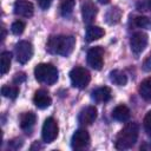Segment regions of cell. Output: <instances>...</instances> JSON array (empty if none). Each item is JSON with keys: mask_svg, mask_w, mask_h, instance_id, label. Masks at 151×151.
<instances>
[{"mask_svg": "<svg viewBox=\"0 0 151 151\" xmlns=\"http://www.w3.org/2000/svg\"><path fill=\"white\" fill-rule=\"evenodd\" d=\"M14 14L22 18H31L34 13V6L27 0H17L13 6Z\"/></svg>", "mask_w": 151, "mask_h": 151, "instance_id": "cell-10", "label": "cell"}, {"mask_svg": "<svg viewBox=\"0 0 151 151\" xmlns=\"http://www.w3.org/2000/svg\"><path fill=\"white\" fill-rule=\"evenodd\" d=\"M97 6L91 1V0H85L81 5V15H83V20L85 24L90 25L92 24V21L94 20L96 15H97Z\"/></svg>", "mask_w": 151, "mask_h": 151, "instance_id": "cell-11", "label": "cell"}, {"mask_svg": "<svg viewBox=\"0 0 151 151\" xmlns=\"http://www.w3.org/2000/svg\"><path fill=\"white\" fill-rule=\"evenodd\" d=\"M33 103L35 104V106L38 109H46L51 105L52 103V99L48 94L47 91L45 90H38L35 93H34V97H33Z\"/></svg>", "mask_w": 151, "mask_h": 151, "instance_id": "cell-13", "label": "cell"}, {"mask_svg": "<svg viewBox=\"0 0 151 151\" xmlns=\"http://www.w3.org/2000/svg\"><path fill=\"white\" fill-rule=\"evenodd\" d=\"M76 6L74 0H63L60 4V13L63 17H70L73 12V8Z\"/></svg>", "mask_w": 151, "mask_h": 151, "instance_id": "cell-22", "label": "cell"}, {"mask_svg": "<svg viewBox=\"0 0 151 151\" xmlns=\"http://www.w3.org/2000/svg\"><path fill=\"white\" fill-rule=\"evenodd\" d=\"M25 22L24 21H20V20H18V21H14L13 24H12V26H11V31H12V33L13 34H15V35H20L24 31H25Z\"/></svg>", "mask_w": 151, "mask_h": 151, "instance_id": "cell-24", "label": "cell"}, {"mask_svg": "<svg viewBox=\"0 0 151 151\" xmlns=\"http://www.w3.org/2000/svg\"><path fill=\"white\" fill-rule=\"evenodd\" d=\"M76 47V38L73 35H52L50 37L46 50L51 54L68 57Z\"/></svg>", "mask_w": 151, "mask_h": 151, "instance_id": "cell-1", "label": "cell"}, {"mask_svg": "<svg viewBox=\"0 0 151 151\" xmlns=\"http://www.w3.org/2000/svg\"><path fill=\"white\" fill-rule=\"evenodd\" d=\"M104 48L101 46L91 47L87 52V64L94 70H101L104 65Z\"/></svg>", "mask_w": 151, "mask_h": 151, "instance_id": "cell-7", "label": "cell"}, {"mask_svg": "<svg viewBox=\"0 0 151 151\" xmlns=\"http://www.w3.org/2000/svg\"><path fill=\"white\" fill-rule=\"evenodd\" d=\"M38 4H39L41 9H47L51 6L52 0H38Z\"/></svg>", "mask_w": 151, "mask_h": 151, "instance_id": "cell-29", "label": "cell"}, {"mask_svg": "<svg viewBox=\"0 0 151 151\" xmlns=\"http://www.w3.org/2000/svg\"><path fill=\"white\" fill-rule=\"evenodd\" d=\"M120 17H122L120 9L118 7H112L109 9V12L106 14V21L109 24H117L119 21Z\"/></svg>", "mask_w": 151, "mask_h": 151, "instance_id": "cell-23", "label": "cell"}, {"mask_svg": "<svg viewBox=\"0 0 151 151\" xmlns=\"http://www.w3.org/2000/svg\"><path fill=\"white\" fill-rule=\"evenodd\" d=\"M1 94L9 99H15L19 94V87L15 85H5L1 87Z\"/></svg>", "mask_w": 151, "mask_h": 151, "instance_id": "cell-21", "label": "cell"}, {"mask_svg": "<svg viewBox=\"0 0 151 151\" xmlns=\"http://www.w3.org/2000/svg\"><path fill=\"white\" fill-rule=\"evenodd\" d=\"M130 110L126 105H118L113 109L112 111V118L118 120V122H127L130 119Z\"/></svg>", "mask_w": 151, "mask_h": 151, "instance_id": "cell-17", "label": "cell"}, {"mask_svg": "<svg viewBox=\"0 0 151 151\" xmlns=\"http://www.w3.org/2000/svg\"><path fill=\"white\" fill-rule=\"evenodd\" d=\"M11 60H12V54L11 52H2L0 55V63H1V76L6 74L9 71L11 67Z\"/></svg>", "mask_w": 151, "mask_h": 151, "instance_id": "cell-20", "label": "cell"}, {"mask_svg": "<svg viewBox=\"0 0 151 151\" xmlns=\"http://www.w3.org/2000/svg\"><path fill=\"white\" fill-rule=\"evenodd\" d=\"M25 80H26V76H25V73H24V72H19V73H15L14 78H13V81H14L17 85H19V84L24 83Z\"/></svg>", "mask_w": 151, "mask_h": 151, "instance_id": "cell-27", "label": "cell"}, {"mask_svg": "<svg viewBox=\"0 0 151 151\" xmlns=\"http://www.w3.org/2000/svg\"><path fill=\"white\" fill-rule=\"evenodd\" d=\"M134 24L140 28H150L151 29V20L146 17H137L134 19Z\"/></svg>", "mask_w": 151, "mask_h": 151, "instance_id": "cell-25", "label": "cell"}, {"mask_svg": "<svg viewBox=\"0 0 151 151\" xmlns=\"http://www.w3.org/2000/svg\"><path fill=\"white\" fill-rule=\"evenodd\" d=\"M97 118V109L92 105L86 106L79 112L78 123L80 125H91Z\"/></svg>", "mask_w": 151, "mask_h": 151, "instance_id": "cell-12", "label": "cell"}, {"mask_svg": "<svg viewBox=\"0 0 151 151\" xmlns=\"http://www.w3.org/2000/svg\"><path fill=\"white\" fill-rule=\"evenodd\" d=\"M58 132H59V127H58L57 120L52 117L47 118L45 120V123L42 125V130H41L42 140L45 143H52L58 137Z\"/></svg>", "mask_w": 151, "mask_h": 151, "instance_id": "cell-6", "label": "cell"}, {"mask_svg": "<svg viewBox=\"0 0 151 151\" xmlns=\"http://www.w3.org/2000/svg\"><path fill=\"white\" fill-rule=\"evenodd\" d=\"M14 53L18 63L26 64L33 55V46L29 41L21 40L19 41L14 47Z\"/></svg>", "mask_w": 151, "mask_h": 151, "instance_id": "cell-5", "label": "cell"}, {"mask_svg": "<svg viewBox=\"0 0 151 151\" xmlns=\"http://www.w3.org/2000/svg\"><path fill=\"white\" fill-rule=\"evenodd\" d=\"M139 127L137 123H127L117 134L116 138V149L118 150H127L132 147L138 138Z\"/></svg>", "mask_w": 151, "mask_h": 151, "instance_id": "cell-2", "label": "cell"}, {"mask_svg": "<svg viewBox=\"0 0 151 151\" xmlns=\"http://www.w3.org/2000/svg\"><path fill=\"white\" fill-rule=\"evenodd\" d=\"M35 79L46 85H53L58 80V70L52 64H39L34 68Z\"/></svg>", "mask_w": 151, "mask_h": 151, "instance_id": "cell-3", "label": "cell"}, {"mask_svg": "<svg viewBox=\"0 0 151 151\" xmlns=\"http://www.w3.org/2000/svg\"><path fill=\"white\" fill-rule=\"evenodd\" d=\"M104 34H105V31L101 27L90 25V26H87V28L85 31V39H86V41L91 42V41L100 39L101 37H104Z\"/></svg>", "mask_w": 151, "mask_h": 151, "instance_id": "cell-16", "label": "cell"}, {"mask_svg": "<svg viewBox=\"0 0 151 151\" xmlns=\"http://www.w3.org/2000/svg\"><path fill=\"white\" fill-rule=\"evenodd\" d=\"M92 99L96 101V103H105V101H109L112 97V92H111V88L107 87V86H103V87H98L96 88L92 94H91Z\"/></svg>", "mask_w": 151, "mask_h": 151, "instance_id": "cell-15", "label": "cell"}, {"mask_svg": "<svg viewBox=\"0 0 151 151\" xmlns=\"http://www.w3.org/2000/svg\"><path fill=\"white\" fill-rule=\"evenodd\" d=\"M150 8H151V2H150Z\"/></svg>", "mask_w": 151, "mask_h": 151, "instance_id": "cell-31", "label": "cell"}, {"mask_svg": "<svg viewBox=\"0 0 151 151\" xmlns=\"http://www.w3.org/2000/svg\"><path fill=\"white\" fill-rule=\"evenodd\" d=\"M70 79H71V84L73 87L83 90L90 84L91 74L86 68L80 67V66H76L70 72Z\"/></svg>", "mask_w": 151, "mask_h": 151, "instance_id": "cell-4", "label": "cell"}, {"mask_svg": "<svg viewBox=\"0 0 151 151\" xmlns=\"http://www.w3.org/2000/svg\"><path fill=\"white\" fill-rule=\"evenodd\" d=\"M138 92L140 94L142 98H144L145 100H151V77L144 79L139 87H138Z\"/></svg>", "mask_w": 151, "mask_h": 151, "instance_id": "cell-18", "label": "cell"}, {"mask_svg": "<svg viewBox=\"0 0 151 151\" xmlns=\"http://www.w3.org/2000/svg\"><path fill=\"white\" fill-rule=\"evenodd\" d=\"M90 145V134L85 129H78L71 139V146L74 150H84Z\"/></svg>", "mask_w": 151, "mask_h": 151, "instance_id": "cell-8", "label": "cell"}, {"mask_svg": "<svg viewBox=\"0 0 151 151\" xmlns=\"http://www.w3.org/2000/svg\"><path fill=\"white\" fill-rule=\"evenodd\" d=\"M143 125H144L145 131H146L149 134H151V110L145 114L144 120H143Z\"/></svg>", "mask_w": 151, "mask_h": 151, "instance_id": "cell-26", "label": "cell"}, {"mask_svg": "<svg viewBox=\"0 0 151 151\" xmlns=\"http://www.w3.org/2000/svg\"><path fill=\"white\" fill-rule=\"evenodd\" d=\"M110 80L118 86H124L127 83V77L124 72L119 70H113L110 72Z\"/></svg>", "mask_w": 151, "mask_h": 151, "instance_id": "cell-19", "label": "cell"}, {"mask_svg": "<svg viewBox=\"0 0 151 151\" xmlns=\"http://www.w3.org/2000/svg\"><path fill=\"white\" fill-rule=\"evenodd\" d=\"M100 4H103V5H105V4H109L110 2V0H98Z\"/></svg>", "mask_w": 151, "mask_h": 151, "instance_id": "cell-30", "label": "cell"}, {"mask_svg": "<svg viewBox=\"0 0 151 151\" xmlns=\"http://www.w3.org/2000/svg\"><path fill=\"white\" fill-rule=\"evenodd\" d=\"M35 122H37V116H35L33 112H31V111L22 113V114L20 116V120H19L20 127H21L24 131H26L27 133L32 131L33 126L35 125Z\"/></svg>", "mask_w": 151, "mask_h": 151, "instance_id": "cell-14", "label": "cell"}, {"mask_svg": "<svg viewBox=\"0 0 151 151\" xmlns=\"http://www.w3.org/2000/svg\"><path fill=\"white\" fill-rule=\"evenodd\" d=\"M147 34L144 32H136L134 34H132L131 39H130V46L133 53L139 54L144 51V48L147 45Z\"/></svg>", "mask_w": 151, "mask_h": 151, "instance_id": "cell-9", "label": "cell"}, {"mask_svg": "<svg viewBox=\"0 0 151 151\" xmlns=\"http://www.w3.org/2000/svg\"><path fill=\"white\" fill-rule=\"evenodd\" d=\"M143 70L146 71V72H150L151 71V53L145 58V60L143 63Z\"/></svg>", "mask_w": 151, "mask_h": 151, "instance_id": "cell-28", "label": "cell"}]
</instances>
